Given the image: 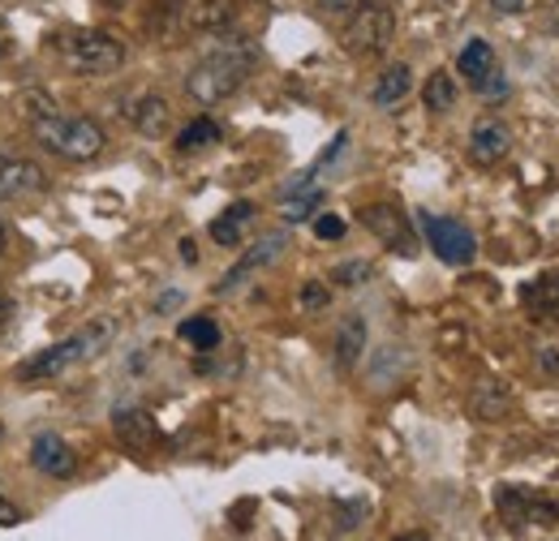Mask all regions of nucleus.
<instances>
[{
  "label": "nucleus",
  "instance_id": "29",
  "mask_svg": "<svg viewBox=\"0 0 559 541\" xmlns=\"http://www.w3.org/2000/svg\"><path fill=\"white\" fill-rule=\"evenodd\" d=\"M319 4H323V9H332V13H353L361 0H319Z\"/></svg>",
  "mask_w": 559,
  "mask_h": 541
},
{
  "label": "nucleus",
  "instance_id": "2",
  "mask_svg": "<svg viewBox=\"0 0 559 541\" xmlns=\"http://www.w3.org/2000/svg\"><path fill=\"white\" fill-rule=\"evenodd\" d=\"M254 61H259L254 44H246V39H224L215 52H207L199 65L190 69V77H186L190 99H199L203 108H211V104L237 95V91L246 86V77H250Z\"/></svg>",
  "mask_w": 559,
  "mask_h": 541
},
{
  "label": "nucleus",
  "instance_id": "4",
  "mask_svg": "<svg viewBox=\"0 0 559 541\" xmlns=\"http://www.w3.org/2000/svg\"><path fill=\"white\" fill-rule=\"evenodd\" d=\"M57 52L66 57L73 73H91V77L117 73L126 65V44L112 39L108 31H66L57 35Z\"/></svg>",
  "mask_w": 559,
  "mask_h": 541
},
{
  "label": "nucleus",
  "instance_id": "36",
  "mask_svg": "<svg viewBox=\"0 0 559 541\" xmlns=\"http://www.w3.org/2000/svg\"><path fill=\"white\" fill-rule=\"evenodd\" d=\"M0 52H4V48H0Z\"/></svg>",
  "mask_w": 559,
  "mask_h": 541
},
{
  "label": "nucleus",
  "instance_id": "33",
  "mask_svg": "<svg viewBox=\"0 0 559 541\" xmlns=\"http://www.w3.org/2000/svg\"><path fill=\"white\" fill-rule=\"evenodd\" d=\"M396 541H426L421 533H409V538H396Z\"/></svg>",
  "mask_w": 559,
  "mask_h": 541
},
{
  "label": "nucleus",
  "instance_id": "12",
  "mask_svg": "<svg viewBox=\"0 0 559 541\" xmlns=\"http://www.w3.org/2000/svg\"><path fill=\"white\" fill-rule=\"evenodd\" d=\"M31 465L48 477H73L78 456H73L70 443H66L61 434H39V438L31 443Z\"/></svg>",
  "mask_w": 559,
  "mask_h": 541
},
{
  "label": "nucleus",
  "instance_id": "3",
  "mask_svg": "<svg viewBox=\"0 0 559 541\" xmlns=\"http://www.w3.org/2000/svg\"><path fill=\"white\" fill-rule=\"evenodd\" d=\"M108 339H112V323H108V318H104V323H91L86 332L61 339V344H52V348H44V352H35V357H26V361L17 365V378H22V383H48V378L66 374L78 361L99 357Z\"/></svg>",
  "mask_w": 559,
  "mask_h": 541
},
{
  "label": "nucleus",
  "instance_id": "31",
  "mask_svg": "<svg viewBox=\"0 0 559 541\" xmlns=\"http://www.w3.org/2000/svg\"><path fill=\"white\" fill-rule=\"evenodd\" d=\"M181 259H186V263H194V259H199V250H194V241H181Z\"/></svg>",
  "mask_w": 559,
  "mask_h": 541
},
{
  "label": "nucleus",
  "instance_id": "17",
  "mask_svg": "<svg viewBox=\"0 0 559 541\" xmlns=\"http://www.w3.org/2000/svg\"><path fill=\"white\" fill-rule=\"evenodd\" d=\"M130 121L139 125V134L159 137L164 130H168V104H164L159 95H142L139 104L130 108Z\"/></svg>",
  "mask_w": 559,
  "mask_h": 541
},
{
  "label": "nucleus",
  "instance_id": "5",
  "mask_svg": "<svg viewBox=\"0 0 559 541\" xmlns=\"http://www.w3.org/2000/svg\"><path fill=\"white\" fill-rule=\"evenodd\" d=\"M392 35H396L392 9L383 0H361L353 9L349 26H345V48L353 57H374V52H383L392 44Z\"/></svg>",
  "mask_w": 559,
  "mask_h": 541
},
{
  "label": "nucleus",
  "instance_id": "1",
  "mask_svg": "<svg viewBox=\"0 0 559 541\" xmlns=\"http://www.w3.org/2000/svg\"><path fill=\"white\" fill-rule=\"evenodd\" d=\"M26 121L39 137V146H48L52 155L73 159V164H86V159L104 155V146H108V134L99 130V121L57 112V99H48L39 91L26 95Z\"/></svg>",
  "mask_w": 559,
  "mask_h": 541
},
{
  "label": "nucleus",
  "instance_id": "13",
  "mask_svg": "<svg viewBox=\"0 0 559 541\" xmlns=\"http://www.w3.org/2000/svg\"><path fill=\"white\" fill-rule=\"evenodd\" d=\"M508 151H512V134H508L499 121H483V125H474V134H469V159H474L478 168H495V164H503V159H508Z\"/></svg>",
  "mask_w": 559,
  "mask_h": 541
},
{
  "label": "nucleus",
  "instance_id": "18",
  "mask_svg": "<svg viewBox=\"0 0 559 541\" xmlns=\"http://www.w3.org/2000/svg\"><path fill=\"white\" fill-rule=\"evenodd\" d=\"M117 434H121L130 447H151V443H155V421H151L142 408H121V412H117Z\"/></svg>",
  "mask_w": 559,
  "mask_h": 541
},
{
  "label": "nucleus",
  "instance_id": "10",
  "mask_svg": "<svg viewBox=\"0 0 559 541\" xmlns=\"http://www.w3.org/2000/svg\"><path fill=\"white\" fill-rule=\"evenodd\" d=\"M361 224L388 245V250H396V254H414L418 245H414V232H409V219H405V211H396V206H366L361 211Z\"/></svg>",
  "mask_w": 559,
  "mask_h": 541
},
{
  "label": "nucleus",
  "instance_id": "35",
  "mask_svg": "<svg viewBox=\"0 0 559 541\" xmlns=\"http://www.w3.org/2000/svg\"><path fill=\"white\" fill-rule=\"evenodd\" d=\"M0 254H4V224H0Z\"/></svg>",
  "mask_w": 559,
  "mask_h": 541
},
{
  "label": "nucleus",
  "instance_id": "24",
  "mask_svg": "<svg viewBox=\"0 0 559 541\" xmlns=\"http://www.w3.org/2000/svg\"><path fill=\"white\" fill-rule=\"evenodd\" d=\"M228 17H233V4H228V0H207V4L194 13L199 26H219V22H228Z\"/></svg>",
  "mask_w": 559,
  "mask_h": 541
},
{
  "label": "nucleus",
  "instance_id": "19",
  "mask_svg": "<svg viewBox=\"0 0 559 541\" xmlns=\"http://www.w3.org/2000/svg\"><path fill=\"white\" fill-rule=\"evenodd\" d=\"M421 99H426V108L430 112H448L452 104H456V82H452V73H430L426 77V91H421Z\"/></svg>",
  "mask_w": 559,
  "mask_h": 541
},
{
  "label": "nucleus",
  "instance_id": "26",
  "mask_svg": "<svg viewBox=\"0 0 559 541\" xmlns=\"http://www.w3.org/2000/svg\"><path fill=\"white\" fill-rule=\"evenodd\" d=\"M366 275H370V263H341V267L332 270V279H336V284H345V288L366 284Z\"/></svg>",
  "mask_w": 559,
  "mask_h": 541
},
{
  "label": "nucleus",
  "instance_id": "20",
  "mask_svg": "<svg viewBox=\"0 0 559 541\" xmlns=\"http://www.w3.org/2000/svg\"><path fill=\"white\" fill-rule=\"evenodd\" d=\"M215 142H219V125H215L211 117L190 121V125L177 134V146H181V151H207V146H215Z\"/></svg>",
  "mask_w": 559,
  "mask_h": 541
},
{
  "label": "nucleus",
  "instance_id": "7",
  "mask_svg": "<svg viewBox=\"0 0 559 541\" xmlns=\"http://www.w3.org/2000/svg\"><path fill=\"white\" fill-rule=\"evenodd\" d=\"M495 507H499V516H503L508 525H556L559 520L556 498H543V494H534L530 485H499Z\"/></svg>",
  "mask_w": 559,
  "mask_h": 541
},
{
  "label": "nucleus",
  "instance_id": "9",
  "mask_svg": "<svg viewBox=\"0 0 559 541\" xmlns=\"http://www.w3.org/2000/svg\"><path fill=\"white\" fill-rule=\"evenodd\" d=\"M280 254H284V232H272V237H263L259 245H250V250H246V254L237 259V267L228 270V275H224L219 284H215V292H219V297L237 292V288H241V284H246L250 275H259L263 267H272Z\"/></svg>",
  "mask_w": 559,
  "mask_h": 541
},
{
  "label": "nucleus",
  "instance_id": "8",
  "mask_svg": "<svg viewBox=\"0 0 559 541\" xmlns=\"http://www.w3.org/2000/svg\"><path fill=\"white\" fill-rule=\"evenodd\" d=\"M456 69L465 73V82L474 86V91H483V95H503L508 86H503V73H499V57H495V48H490L487 39H469L465 48H461V57H456Z\"/></svg>",
  "mask_w": 559,
  "mask_h": 541
},
{
  "label": "nucleus",
  "instance_id": "16",
  "mask_svg": "<svg viewBox=\"0 0 559 541\" xmlns=\"http://www.w3.org/2000/svg\"><path fill=\"white\" fill-rule=\"evenodd\" d=\"M361 352H366V318H361V314H349V318L341 323V332H336V365H341V370H353V365L361 361Z\"/></svg>",
  "mask_w": 559,
  "mask_h": 541
},
{
  "label": "nucleus",
  "instance_id": "11",
  "mask_svg": "<svg viewBox=\"0 0 559 541\" xmlns=\"http://www.w3.org/2000/svg\"><path fill=\"white\" fill-rule=\"evenodd\" d=\"M39 190H44V168L39 164L0 155V203L26 199V194H39Z\"/></svg>",
  "mask_w": 559,
  "mask_h": 541
},
{
  "label": "nucleus",
  "instance_id": "6",
  "mask_svg": "<svg viewBox=\"0 0 559 541\" xmlns=\"http://www.w3.org/2000/svg\"><path fill=\"white\" fill-rule=\"evenodd\" d=\"M421 232H426V245H430L448 267H469L474 254H478V241H474V232H469L461 219L421 211Z\"/></svg>",
  "mask_w": 559,
  "mask_h": 541
},
{
  "label": "nucleus",
  "instance_id": "15",
  "mask_svg": "<svg viewBox=\"0 0 559 541\" xmlns=\"http://www.w3.org/2000/svg\"><path fill=\"white\" fill-rule=\"evenodd\" d=\"M409 86H414V69L392 65V69H383V73H379V82H374L370 99H374V108H396V104L409 95Z\"/></svg>",
  "mask_w": 559,
  "mask_h": 541
},
{
  "label": "nucleus",
  "instance_id": "21",
  "mask_svg": "<svg viewBox=\"0 0 559 541\" xmlns=\"http://www.w3.org/2000/svg\"><path fill=\"white\" fill-rule=\"evenodd\" d=\"M525 297L538 305V314H547V318H556V323H559V275H547V279H538V284H534Z\"/></svg>",
  "mask_w": 559,
  "mask_h": 541
},
{
  "label": "nucleus",
  "instance_id": "25",
  "mask_svg": "<svg viewBox=\"0 0 559 541\" xmlns=\"http://www.w3.org/2000/svg\"><path fill=\"white\" fill-rule=\"evenodd\" d=\"M314 237L319 241H341L345 237V219L341 215H319L314 219Z\"/></svg>",
  "mask_w": 559,
  "mask_h": 541
},
{
  "label": "nucleus",
  "instance_id": "32",
  "mask_svg": "<svg viewBox=\"0 0 559 541\" xmlns=\"http://www.w3.org/2000/svg\"><path fill=\"white\" fill-rule=\"evenodd\" d=\"M4 323H9V301L0 297V332H4Z\"/></svg>",
  "mask_w": 559,
  "mask_h": 541
},
{
  "label": "nucleus",
  "instance_id": "30",
  "mask_svg": "<svg viewBox=\"0 0 559 541\" xmlns=\"http://www.w3.org/2000/svg\"><path fill=\"white\" fill-rule=\"evenodd\" d=\"M490 9H495V13H521L525 0H490Z\"/></svg>",
  "mask_w": 559,
  "mask_h": 541
},
{
  "label": "nucleus",
  "instance_id": "14",
  "mask_svg": "<svg viewBox=\"0 0 559 541\" xmlns=\"http://www.w3.org/2000/svg\"><path fill=\"white\" fill-rule=\"evenodd\" d=\"M250 219H254V206L233 203L224 215H215V219H211V241H215V245H241V237H246Z\"/></svg>",
  "mask_w": 559,
  "mask_h": 541
},
{
  "label": "nucleus",
  "instance_id": "22",
  "mask_svg": "<svg viewBox=\"0 0 559 541\" xmlns=\"http://www.w3.org/2000/svg\"><path fill=\"white\" fill-rule=\"evenodd\" d=\"M181 339L194 344V348H203V352H211V348H219V327H215L211 318H186V323H181Z\"/></svg>",
  "mask_w": 559,
  "mask_h": 541
},
{
  "label": "nucleus",
  "instance_id": "27",
  "mask_svg": "<svg viewBox=\"0 0 559 541\" xmlns=\"http://www.w3.org/2000/svg\"><path fill=\"white\" fill-rule=\"evenodd\" d=\"M301 305H306L310 314H319V310H328V288H323L319 279H310V284L301 288Z\"/></svg>",
  "mask_w": 559,
  "mask_h": 541
},
{
  "label": "nucleus",
  "instance_id": "23",
  "mask_svg": "<svg viewBox=\"0 0 559 541\" xmlns=\"http://www.w3.org/2000/svg\"><path fill=\"white\" fill-rule=\"evenodd\" d=\"M319 203H323V194H319V190H310L306 199H288V203H284V219H293V224H297V219H310Z\"/></svg>",
  "mask_w": 559,
  "mask_h": 541
},
{
  "label": "nucleus",
  "instance_id": "28",
  "mask_svg": "<svg viewBox=\"0 0 559 541\" xmlns=\"http://www.w3.org/2000/svg\"><path fill=\"white\" fill-rule=\"evenodd\" d=\"M17 520H22V512H17V507H13V503L0 494V529H13Z\"/></svg>",
  "mask_w": 559,
  "mask_h": 541
},
{
  "label": "nucleus",
  "instance_id": "34",
  "mask_svg": "<svg viewBox=\"0 0 559 541\" xmlns=\"http://www.w3.org/2000/svg\"><path fill=\"white\" fill-rule=\"evenodd\" d=\"M99 4H112V9H117V4H126V0H99Z\"/></svg>",
  "mask_w": 559,
  "mask_h": 541
}]
</instances>
